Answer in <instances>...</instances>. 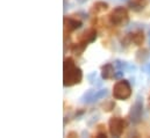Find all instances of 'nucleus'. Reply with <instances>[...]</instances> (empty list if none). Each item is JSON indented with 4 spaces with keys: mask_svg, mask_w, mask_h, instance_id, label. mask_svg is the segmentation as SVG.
<instances>
[{
    "mask_svg": "<svg viewBox=\"0 0 150 138\" xmlns=\"http://www.w3.org/2000/svg\"><path fill=\"white\" fill-rule=\"evenodd\" d=\"M83 80V72L76 65L74 58L67 57L63 63V85L64 87H71L80 84Z\"/></svg>",
    "mask_w": 150,
    "mask_h": 138,
    "instance_id": "obj_1",
    "label": "nucleus"
},
{
    "mask_svg": "<svg viewBox=\"0 0 150 138\" xmlns=\"http://www.w3.org/2000/svg\"><path fill=\"white\" fill-rule=\"evenodd\" d=\"M132 95V86L128 80L120 79L114 86H113V96L115 100L125 101L129 99Z\"/></svg>",
    "mask_w": 150,
    "mask_h": 138,
    "instance_id": "obj_2",
    "label": "nucleus"
},
{
    "mask_svg": "<svg viewBox=\"0 0 150 138\" xmlns=\"http://www.w3.org/2000/svg\"><path fill=\"white\" fill-rule=\"evenodd\" d=\"M108 20L112 26H125L128 21H129V15H128V11L125 7H115L111 12V14L108 15Z\"/></svg>",
    "mask_w": 150,
    "mask_h": 138,
    "instance_id": "obj_3",
    "label": "nucleus"
},
{
    "mask_svg": "<svg viewBox=\"0 0 150 138\" xmlns=\"http://www.w3.org/2000/svg\"><path fill=\"white\" fill-rule=\"evenodd\" d=\"M126 121L121 117H112L108 121L110 134L113 137H120L126 129Z\"/></svg>",
    "mask_w": 150,
    "mask_h": 138,
    "instance_id": "obj_4",
    "label": "nucleus"
},
{
    "mask_svg": "<svg viewBox=\"0 0 150 138\" xmlns=\"http://www.w3.org/2000/svg\"><path fill=\"white\" fill-rule=\"evenodd\" d=\"M142 114H143V99L141 96H137L129 111V118L132 123L137 124L142 118Z\"/></svg>",
    "mask_w": 150,
    "mask_h": 138,
    "instance_id": "obj_5",
    "label": "nucleus"
},
{
    "mask_svg": "<svg viewBox=\"0 0 150 138\" xmlns=\"http://www.w3.org/2000/svg\"><path fill=\"white\" fill-rule=\"evenodd\" d=\"M83 22L80 20H77L74 18H64V29L65 33H72L77 29H79L81 27Z\"/></svg>",
    "mask_w": 150,
    "mask_h": 138,
    "instance_id": "obj_6",
    "label": "nucleus"
},
{
    "mask_svg": "<svg viewBox=\"0 0 150 138\" xmlns=\"http://www.w3.org/2000/svg\"><path fill=\"white\" fill-rule=\"evenodd\" d=\"M97 39V30L94 28H90L87 29L84 34H81V36L79 37V41L86 43V44H90V43H93L94 41Z\"/></svg>",
    "mask_w": 150,
    "mask_h": 138,
    "instance_id": "obj_7",
    "label": "nucleus"
},
{
    "mask_svg": "<svg viewBox=\"0 0 150 138\" xmlns=\"http://www.w3.org/2000/svg\"><path fill=\"white\" fill-rule=\"evenodd\" d=\"M148 0H128V6L134 12H141L148 5Z\"/></svg>",
    "mask_w": 150,
    "mask_h": 138,
    "instance_id": "obj_8",
    "label": "nucleus"
},
{
    "mask_svg": "<svg viewBox=\"0 0 150 138\" xmlns=\"http://www.w3.org/2000/svg\"><path fill=\"white\" fill-rule=\"evenodd\" d=\"M129 39H130L132 43H134L135 45L140 46L144 42V33L142 30H136V32L129 34Z\"/></svg>",
    "mask_w": 150,
    "mask_h": 138,
    "instance_id": "obj_9",
    "label": "nucleus"
},
{
    "mask_svg": "<svg viewBox=\"0 0 150 138\" xmlns=\"http://www.w3.org/2000/svg\"><path fill=\"white\" fill-rule=\"evenodd\" d=\"M114 74H115V72H114V66H113L112 64L107 63V64H105L101 68V78L104 80L113 79L114 78Z\"/></svg>",
    "mask_w": 150,
    "mask_h": 138,
    "instance_id": "obj_10",
    "label": "nucleus"
},
{
    "mask_svg": "<svg viewBox=\"0 0 150 138\" xmlns=\"http://www.w3.org/2000/svg\"><path fill=\"white\" fill-rule=\"evenodd\" d=\"M87 45H88V44H86V43L79 41L78 43H75V44L71 45V51H72L75 55H78V56H79V55H81V54L84 52V50L86 49Z\"/></svg>",
    "mask_w": 150,
    "mask_h": 138,
    "instance_id": "obj_11",
    "label": "nucleus"
},
{
    "mask_svg": "<svg viewBox=\"0 0 150 138\" xmlns=\"http://www.w3.org/2000/svg\"><path fill=\"white\" fill-rule=\"evenodd\" d=\"M108 8V4L105 2V1H97L94 5H93V11L96 13H100V12H104Z\"/></svg>",
    "mask_w": 150,
    "mask_h": 138,
    "instance_id": "obj_12",
    "label": "nucleus"
},
{
    "mask_svg": "<svg viewBox=\"0 0 150 138\" xmlns=\"http://www.w3.org/2000/svg\"><path fill=\"white\" fill-rule=\"evenodd\" d=\"M107 94H108V91L106 88L105 89H100V91H96V93H94V95L92 98V102H96V101H98L100 99H104Z\"/></svg>",
    "mask_w": 150,
    "mask_h": 138,
    "instance_id": "obj_13",
    "label": "nucleus"
},
{
    "mask_svg": "<svg viewBox=\"0 0 150 138\" xmlns=\"http://www.w3.org/2000/svg\"><path fill=\"white\" fill-rule=\"evenodd\" d=\"M114 107H115V104H114V101H112V100H110V101H107L106 104H103V109H104V111H106V113L112 111L113 109H114Z\"/></svg>",
    "mask_w": 150,
    "mask_h": 138,
    "instance_id": "obj_14",
    "label": "nucleus"
},
{
    "mask_svg": "<svg viewBox=\"0 0 150 138\" xmlns=\"http://www.w3.org/2000/svg\"><path fill=\"white\" fill-rule=\"evenodd\" d=\"M123 77V71L122 70H119L117 72H115L114 74V79H121Z\"/></svg>",
    "mask_w": 150,
    "mask_h": 138,
    "instance_id": "obj_15",
    "label": "nucleus"
},
{
    "mask_svg": "<svg viewBox=\"0 0 150 138\" xmlns=\"http://www.w3.org/2000/svg\"><path fill=\"white\" fill-rule=\"evenodd\" d=\"M67 137H78V135H77V132H75V131H71V132H68Z\"/></svg>",
    "mask_w": 150,
    "mask_h": 138,
    "instance_id": "obj_16",
    "label": "nucleus"
},
{
    "mask_svg": "<svg viewBox=\"0 0 150 138\" xmlns=\"http://www.w3.org/2000/svg\"><path fill=\"white\" fill-rule=\"evenodd\" d=\"M84 113H85V110H79V111H77V113H76V117H77V118H78V117H80Z\"/></svg>",
    "mask_w": 150,
    "mask_h": 138,
    "instance_id": "obj_17",
    "label": "nucleus"
},
{
    "mask_svg": "<svg viewBox=\"0 0 150 138\" xmlns=\"http://www.w3.org/2000/svg\"><path fill=\"white\" fill-rule=\"evenodd\" d=\"M97 137H107V136H106V132H98Z\"/></svg>",
    "mask_w": 150,
    "mask_h": 138,
    "instance_id": "obj_18",
    "label": "nucleus"
},
{
    "mask_svg": "<svg viewBox=\"0 0 150 138\" xmlns=\"http://www.w3.org/2000/svg\"><path fill=\"white\" fill-rule=\"evenodd\" d=\"M144 70H146V72L148 73V75H150V63L147 65V66H146V69H144Z\"/></svg>",
    "mask_w": 150,
    "mask_h": 138,
    "instance_id": "obj_19",
    "label": "nucleus"
},
{
    "mask_svg": "<svg viewBox=\"0 0 150 138\" xmlns=\"http://www.w3.org/2000/svg\"><path fill=\"white\" fill-rule=\"evenodd\" d=\"M149 107H150V96H149Z\"/></svg>",
    "mask_w": 150,
    "mask_h": 138,
    "instance_id": "obj_20",
    "label": "nucleus"
}]
</instances>
